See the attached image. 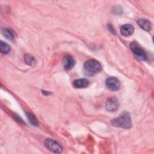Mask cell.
Here are the masks:
<instances>
[{
    "instance_id": "3957f363",
    "label": "cell",
    "mask_w": 154,
    "mask_h": 154,
    "mask_svg": "<svg viewBox=\"0 0 154 154\" xmlns=\"http://www.w3.org/2000/svg\"><path fill=\"white\" fill-rule=\"evenodd\" d=\"M44 144L46 148L52 152L58 153L62 152L63 149L60 144L52 139L46 138L44 141Z\"/></svg>"
},
{
    "instance_id": "5b68a950",
    "label": "cell",
    "mask_w": 154,
    "mask_h": 154,
    "mask_svg": "<svg viewBox=\"0 0 154 154\" xmlns=\"http://www.w3.org/2000/svg\"><path fill=\"white\" fill-rule=\"evenodd\" d=\"M105 84L107 88L111 91H117L120 87L119 79L114 76L108 78L105 81Z\"/></svg>"
},
{
    "instance_id": "30bf717a",
    "label": "cell",
    "mask_w": 154,
    "mask_h": 154,
    "mask_svg": "<svg viewBox=\"0 0 154 154\" xmlns=\"http://www.w3.org/2000/svg\"><path fill=\"white\" fill-rule=\"evenodd\" d=\"M75 65V61L70 56H67L64 58V67L66 70H69L72 69Z\"/></svg>"
},
{
    "instance_id": "8fae6325",
    "label": "cell",
    "mask_w": 154,
    "mask_h": 154,
    "mask_svg": "<svg viewBox=\"0 0 154 154\" xmlns=\"http://www.w3.org/2000/svg\"><path fill=\"white\" fill-rule=\"evenodd\" d=\"M25 61L26 64L29 66H34L36 63V60L35 58L31 54H27L25 55Z\"/></svg>"
},
{
    "instance_id": "8992f818",
    "label": "cell",
    "mask_w": 154,
    "mask_h": 154,
    "mask_svg": "<svg viewBox=\"0 0 154 154\" xmlns=\"http://www.w3.org/2000/svg\"><path fill=\"white\" fill-rule=\"evenodd\" d=\"M119 105V101L116 98L109 97L106 102L105 107L108 111H115L118 109Z\"/></svg>"
},
{
    "instance_id": "4fadbf2b",
    "label": "cell",
    "mask_w": 154,
    "mask_h": 154,
    "mask_svg": "<svg viewBox=\"0 0 154 154\" xmlns=\"http://www.w3.org/2000/svg\"><path fill=\"white\" fill-rule=\"evenodd\" d=\"M2 35L8 40H13L14 38V34L11 30L8 28H2L1 30Z\"/></svg>"
},
{
    "instance_id": "7a4b0ae2",
    "label": "cell",
    "mask_w": 154,
    "mask_h": 154,
    "mask_svg": "<svg viewBox=\"0 0 154 154\" xmlns=\"http://www.w3.org/2000/svg\"><path fill=\"white\" fill-rule=\"evenodd\" d=\"M102 67L100 63L94 59L87 60L84 65V72L88 75H93L99 73Z\"/></svg>"
},
{
    "instance_id": "ba28073f",
    "label": "cell",
    "mask_w": 154,
    "mask_h": 154,
    "mask_svg": "<svg viewBox=\"0 0 154 154\" xmlns=\"http://www.w3.org/2000/svg\"><path fill=\"white\" fill-rule=\"evenodd\" d=\"M88 84H89L88 80L85 78L76 79L73 82V85L77 88H85L88 85Z\"/></svg>"
},
{
    "instance_id": "9c48e42d",
    "label": "cell",
    "mask_w": 154,
    "mask_h": 154,
    "mask_svg": "<svg viewBox=\"0 0 154 154\" xmlns=\"http://www.w3.org/2000/svg\"><path fill=\"white\" fill-rule=\"evenodd\" d=\"M137 23L140 27L145 31H149L151 29V23L146 19H140L137 21Z\"/></svg>"
},
{
    "instance_id": "7c38bea8",
    "label": "cell",
    "mask_w": 154,
    "mask_h": 154,
    "mask_svg": "<svg viewBox=\"0 0 154 154\" xmlns=\"http://www.w3.org/2000/svg\"><path fill=\"white\" fill-rule=\"evenodd\" d=\"M0 51L2 54H7L10 51V46L7 43H6L2 41H1Z\"/></svg>"
},
{
    "instance_id": "6da1fadb",
    "label": "cell",
    "mask_w": 154,
    "mask_h": 154,
    "mask_svg": "<svg viewBox=\"0 0 154 154\" xmlns=\"http://www.w3.org/2000/svg\"><path fill=\"white\" fill-rule=\"evenodd\" d=\"M111 124L116 127L123 129H129L132 126L130 115L127 112H123L119 117L111 120Z\"/></svg>"
},
{
    "instance_id": "52a82bcc",
    "label": "cell",
    "mask_w": 154,
    "mask_h": 154,
    "mask_svg": "<svg viewBox=\"0 0 154 154\" xmlns=\"http://www.w3.org/2000/svg\"><path fill=\"white\" fill-rule=\"evenodd\" d=\"M134 28L132 25L130 24H125L120 27V31L122 35L123 36H129L132 35L134 32Z\"/></svg>"
},
{
    "instance_id": "5bb4252c",
    "label": "cell",
    "mask_w": 154,
    "mask_h": 154,
    "mask_svg": "<svg viewBox=\"0 0 154 154\" xmlns=\"http://www.w3.org/2000/svg\"><path fill=\"white\" fill-rule=\"evenodd\" d=\"M26 117L31 125H32L33 126L38 125V122L37 121V118L35 117V116L34 114H32L31 112H26Z\"/></svg>"
},
{
    "instance_id": "277c9868",
    "label": "cell",
    "mask_w": 154,
    "mask_h": 154,
    "mask_svg": "<svg viewBox=\"0 0 154 154\" xmlns=\"http://www.w3.org/2000/svg\"><path fill=\"white\" fill-rule=\"evenodd\" d=\"M131 49L133 53L141 60H146L147 55L143 49L136 42H132L131 44Z\"/></svg>"
}]
</instances>
